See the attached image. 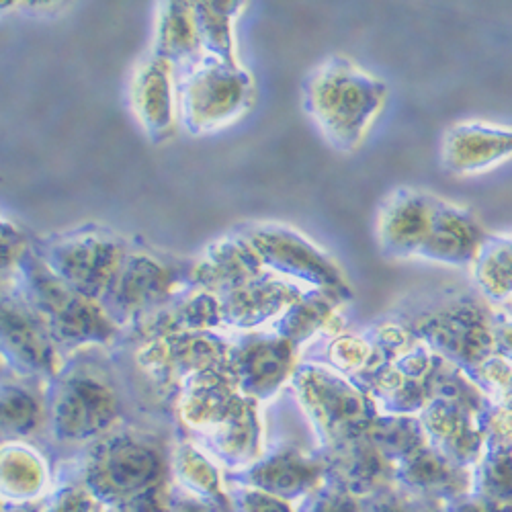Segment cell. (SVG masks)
I'll use <instances>...</instances> for the list:
<instances>
[{
  "instance_id": "obj_2",
  "label": "cell",
  "mask_w": 512,
  "mask_h": 512,
  "mask_svg": "<svg viewBox=\"0 0 512 512\" xmlns=\"http://www.w3.org/2000/svg\"><path fill=\"white\" fill-rule=\"evenodd\" d=\"M418 343L457 369L474 371L494 355L510 357V310L480 295H455L406 324Z\"/></svg>"
},
{
  "instance_id": "obj_15",
  "label": "cell",
  "mask_w": 512,
  "mask_h": 512,
  "mask_svg": "<svg viewBox=\"0 0 512 512\" xmlns=\"http://www.w3.org/2000/svg\"><path fill=\"white\" fill-rule=\"evenodd\" d=\"M306 291L302 285L265 271L220 297L222 324L238 332L269 328Z\"/></svg>"
},
{
  "instance_id": "obj_11",
  "label": "cell",
  "mask_w": 512,
  "mask_h": 512,
  "mask_svg": "<svg viewBox=\"0 0 512 512\" xmlns=\"http://www.w3.org/2000/svg\"><path fill=\"white\" fill-rule=\"evenodd\" d=\"M297 349L269 328L230 340L228 373L246 398H267L291 375Z\"/></svg>"
},
{
  "instance_id": "obj_4",
  "label": "cell",
  "mask_w": 512,
  "mask_h": 512,
  "mask_svg": "<svg viewBox=\"0 0 512 512\" xmlns=\"http://www.w3.org/2000/svg\"><path fill=\"white\" fill-rule=\"evenodd\" d=\"M17 267L23 285L21 297L46 326L58 349L107 345L117 338L119 328L109 320L101 304L64 285L33 250L23 252Z\"/></svg>"
},
{
  "instance_id": "obj_28",
  "label": "cell",
  "mask_w": 512,
  "mask_h": 512,
  "mask_svg": "<svg viewBox=\"0 0 512 512\" xmlns=\"http://www.w3.org/2000/svg\"><path fill=\"white\" fill-rule=\"evenodd\" d=\"M318 474V465L302 459L300 455L285 453L254 469V482L271 492H293L306 488Z\"/></svg>"
},
{
  "instance_id": "obj_16",
  "label": "cell",
  "mask_w": 512,
  "mask_h": 512,
  "mask_svg": "<svg viewBox=\"0 0 512 512\" xmlns=\"http://www.w3.org/2000/svg\"><path fill=\"white\" fill-rule=\"evenodd\" d=\"M488 232L472 209L437 197L429 234L418 252L420 261L467 269Z\"/></svg>"
},
{
  "instance_id": "obj_9",
  "label": "cell",
  "mask_w": 512,
  "mask_h": 512,
  "mask_svg": "<svg viewBox=\"0 0 512 512\" xmlns=\"http://www.w3.org/2000/svg\"><path fill=\"white\" fill-rule=\"evenodd\" d=\"M162 474L160 453L132 435H115L95 447L87 463V484L93 494L130 500L150 492Z\"/></svg>"
},
{
  "instance_id": "obj_18",
  "label": "cell",
  "mask_w": 512,
  "mask_h": 512,
  "mask_svg": "<svg viewBox=\"0 0 512 512\" xmlns=\"http://www.w3.org/2000/svg\"><path fill=\"white\" fill-rule=\"evenodd\" d=\"M130 97L138 123L154 144L175 138L179 109L177 74L173 68L150 56L134 74Z\"/></svg>"
},
{
  "instance_id": "obj_33",
  "label": "cell",
  "mask_w": 512,
  "mask_h": 512,
  "mask_svg": "<svg viewBox=\"0 0 512 512\" xmlns=\"http://www.w3.org/2000/svg\"><path fill=\"white\" fill-rule=\"evenodd\" d=\"M3 512H41L35 504H11L3 506Z\"/></svg>"
},
{
  "instance_id": "obj_12",
  "label": "cell",
  "mask_w": 512,
  "mask_h": 512,
  "mask_svg": "<svg viewBox=\"0 0 512 512\" xmlns=\"http://www.w3.org/2000/svg\"><path fill=\"white\" fill-rule=\"evenodd\" d=\"M437 197L422 189L398 187L383 199L375 220V240L381 254L396 261L418 259L431 228Z\"/></svg>"
},
{
  "instance_id": "obj_25",
  "label": "cell",
  "mask_w": 512,
  "mask_h": 512,
  "mask_svg": "<svg viewBox=\"0 0 512 512\" xmlns=\"http://www.w3.org/2000/svg\"><path fill=\"white\" fill-rule=\"evenodd\" d=\"M41 418L44 408L29 390L0 381V441L9 443L31 435Z\"/></svg>"
},
{
  "instance_id": "obj_32",
  "label": "cell",
  "mask_w": 512,
  "mask_h": 512,
  "mask_svg": "<svg viewBox=\"0 0 512 512\" xmlns=\"http://www.w3.org/2000/svg\"><path fill=\"white\" fill-rule=\"evenodd\" d=\"M316 512H355V506L343 494H336V496H330V498H322L318 502Z\"/></svg>"
},
{
  "instance_id": "obj_23",
  "label": "cell",
  "mask_w": 512,
  "mask_h": 512,
  "mask_svg": "<svg viewBox=\"0 0 512 512\" xmlns=\"http://www.w3.org/2000/svg\"><path fill=\"white\" fill-rule=\"evenodd\" d=\"M246 3H193L201 52L226 64H240L234 25Z\"/></svg>"
},
{
  "instance_id": "obj_10",
  "label": "cell",
  "mask_w": 512,
  "mask_h": 512,
  "mask_svg": "<svg viewBox=\"0 0 512 512\" xmlns=\"http://www.w3.org/2000/svg\"><path fill=\"white\" fill-rule=\"evenodd\" d=\"M295 386L316 422L338 443L361 437L371 422L367 398L330 369L306 363L295 373Z\"/></svg>"
},
{
  "instance_id": "obj_31",
  "label": "cell",
  "mask_w": 512,
  "mask_h": 512,
  "mask_svg": "<svg viewBox=\"0 0 512 512\" xmlns=\"http://www.w3.org/2000/svg\"><path fill=\"white\" fill-rule=\"evenodd\" d=\"M91 500L89 494L82 490H64L60 496L54 500L52 506L41 512H89Z\"/></svg>"
},
{
  "instance_id": "obj_27",
  "label": "cell",
  "mask_w": 512,
  "mask_h": 512,
  "mask_svg": "<svg viewBox=\"0 0 512 512\" xmlns=\"http://www.w3.org/2000/svg\"><path fill=\"white\" fill-rule=\"evenodd\" d=\"M402 461H404V476L412 484L422 486L426 490L451 492L461 484V476L449 463V459L426 445H422Z\"/></svg>"
},
{
  "instance_id": "obj_26",
  "label": "cell",
  "mask_w": 512,
  "mask_h": 512,
  "mask_svg": "<svg viewBox=\"0 0 512 512\" xmlns=\"http://www.w3.org/2000/svg\"><path fill=\"white\" fill-rule=\"evenodd\" d=\"M386 459H404L424 445L422 426L406 416L371 418L361 435Z\"/></svg>"
},
{
  "instance_id": "obj_8",
  "label": "cell",
  "mask_w": 512,
  "mask_h": 512,
  "mask_svg": "<svg viewBox=\"0 0 512 512\" xmlns=\"http://www.w3.org/2000/svg\"><path fill=\"white\" fill-rule=\"evenodd\" d=\"M119 402L109 383L91 369L62 375L48 402V418L62 441H89L117 420Z\"/></svg>"
},
{
  "instance_id": "obj_7",
  "label": "cell",
  "mask_w": 512,
  "mask_h": 512,
  "mask_svg": "<svg viewBox=\"0 0 512 512\" xmlns=\"http://www.w3.org/2000/svg\"><path fill=\"white\" fill-rule=\"evenodd\" d=\"M127 248L130 242L109 228L84 226L41 240L33 252L64 285L101 302Z\"/></svg>"
},
{
  "instance_id": "obj_29",
  "label": "cell",
  "mask_w": 512,
  "mask_h": 512,
  "mask_svg": "<svg viewBox=\"0 0 512 512\" xmlns=\"http://www.w3.org/2000/svg\"><path fill=\"white\" fill-rule=\"evenodd\" d=\"M361 336L367 340V345L371 347L375 365L394 363L396 359H400L406 351H410L418 343L414 334L410 332V328L406 324H400V322L373 324Z\"/></svg>"
},
{
  "instance_id": "obj_20",
  "label": "cell",
  "mask_w": 512,
  "mask_h": 512,
  "mask_svg": "<svg viewBox=\"0 0 512 512\" xmlns=\"http://www.w3.org/2000/svg\"><path fill=\"white\" fill-rule=\"evenodd\" d=\"M152 58L168 64L175 74H183L203 58L193 3L158 5Z\"/></svg>"
},
{
  "instance_id": "obj_24",
  "label": "cell",
  "mask_w": 512,
  "mask_h": 512,
  "mask_svg": "<svg viewBox=\"0 0 512 512\" xmlns=\"http://www.w3.org/2000/svg\"><path fill=\"white\" fill-rule=\"evenodd\" d=\"M386 457L375 451L365 439L343 441L332 455V474L347 492L369 490L386 476Z\"/></svg>"
},
{
  "instance_id": "obj_1",
  "label": "cell",
  "mask_w": 512,
  "mask_h": 512,
  "mask_svg": "<svg viewBox=\"0 0 512 512\" xmlns=\"http://www.w3.org/2000/svg\"><path fill=\"white\" fill-rule=\"evenodd\" d=\"M304 107L338 152H357L383 113L388 84L347 56H328L304 80Z\"/></svg>"
},
{
  "instance_id": "obj_21",
  "label": "cell",
  "mask_w": 512,
  "mask_h": 512,
  "mask_svg": "<svg viewBox=\"0 0 512 512\" xmlns=\"http://www.w3.org/2000/svg\"><path fill=\"white\" fill-rule=\"evenodd\" d=\"M510 259V234H488L472 265L467 267L472 271L478 295L494 310H510Z\"/></svg>"
},
{
  "instance_id": "obj_5",
  "label": "cell",
  "mask_w": 512,
  "mask_h": 512,
  "mask_svg": "<svg viewBox=\"0 0 512 512\" xmlns=\"http://www.w3.org/2000/svg\"><path fill=\"white\" fill-rule=\"evenodd\" d=\"M254 76L242 64H226L203 56L179 74V121L193 136L228 130L254 103Z\"/></svg>"
},
{
  "instance_id": "obj_6",
  "label": "cell",
  "mask_w": 512,
  "mask_h": 512,
  "mask_svg": "<svg viewBox=\"0 0 512 512\" xmlns=\"http://www.w3.org/2000/svg\"><path fill=\"white\" fill-rule=\"evenodd\" d=\"M252 244L267 273L293 281L306 289H318L345 306L353 302V287L334 256L293 226L279 222H254L240 228Z\"/></svg>"
},
{
  "instance_id": "obj_17",
  "label": "cell",
  "mask_w": 512,
  "mask_h": 512,
  "mask_svg": "<svg viewBox=\"0 0 512 512\" xmlns=\"http://www.w3.org/2000/svg\"><path fill=\"white\" fill-rule=\"evenodd\" d=\"M263 273L265 267L259 254L240 230H234L211 242L197 259H191L189 279L193 289L222 297Z\"/></svg>"
},
{
  "instance_id": "obj_34",
  "label": "cell",
  "mask_w": 512,
  "mask_h": 512,
  "mask_svg": "<svg viewBox=\"0 0 512 512\" xmlns=\"http://www.w3.org/2000/svg\"><path fill=\"white\" fill-rule=\"evenodd\" d=\"M379 512H402V508H394V506H386V508H381Z\"/></svg>"
},
{
  "instance_id": "obj_3",
  "label": "cell",
  "mask_w": 512,
  "mask_h": 512,
  "mask_svg": "<svg viewBox=\"0 0 512 512\" xmlns=\"http://www.w3.org/2000/svg\"><path fill=\"white\" fill-rule=\"evenodd\" d=\"M189 269L191 259L130 244L99 304L119 332L132 328L193 289Z\"/></svg>"
},
{
  "instance_id": "obj_35",
  "label": "cell",
  "mask_w": 512,
  "mask_h": 512,
  "mask_svg": "<svg viewBox=\"0 0 512 512\" xmlns=\"http://www.w3.org/2000/svg\"><path fill=\"white\" fill-rule=\"evenodd\" d=\"M3 506H5V504H3V502H0V512H3Z\"/></svg>"
},
{
  "instance_id": "obj_13",
  "label": "cell",
  "mask_w": 512,
  "mask_h": 512,
  "mask_svg": "<svg viewBox=\"0 0 512 512\" xmlns=\"http://www.w3.org/2000/svg\"><path fill=\"white\" fill-rule=\"evenodd\" d=\"M0 353L27 375L60 373V349L17 293L0 291Z\"/></svg>"
},
{
  "instance_id": "obj_22",
  "label": "cell",
  "mask_w": 512,
  "mask_h": 512,
  "mask_svg": "<svg viewBox=\"0 0 512 512\" xmlns=\"http://www.w3.org/2000/svg\"><path fill=\"white\" fill-rule=\"evenodd\" d=\"M46 482V469L39 455L19 441L0 445V502L33 504Z\"/></svg>"
},
{
  "instance_id": "obj_30",
  "label": "cell",
  "mask_w": 512,
  "mask_h": 512,
  "mask_svg": "<svg viewBox=\"0 0 512 512\" xmlns=\"http://www.w3.org/2000/svg\"><path fill=\"white\" fill-rule=\"evenodd\" d=\"M328 357L332 365L340 371H365L375 365L371 347L367 345V340L361 334H338L330 340L328 347Z\"/></svg>"
},
{
  "instance_id": "obj_19",
  "label": "cell",
  "mask_w": 512,
  "mask_h": 512,
  "mask_svg": "<svg viewBox=\"0 0 512 512\" xmlns=\"http://www.w3.org/2000/svg\"><path fill=\"white\" fill-rule=\"evenodd\" d=\"M343 310L345 304L338 302L336 297L318 289H308L269 326V330L300 351L302 345L318 334H343L347 324Z\"/></svg>"
},
{
  "instance_id": "obj_14",
  "label": "cell",
  "mask_w": 512,
  "mask_h": 512,
  "mask_svg": "<svg viewBox=\"0 0 512 512\" xmlns=\"http://www.w3.org/2000/svg\"><path fill=\"white\" fill-rule=\"evenodd\" d=\"M512 134L508 125L459 121L447 127L441 142V164L449 175L476 177L510 160Z\"/></svg>"
}]
</instances>
